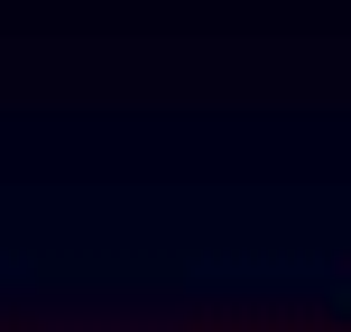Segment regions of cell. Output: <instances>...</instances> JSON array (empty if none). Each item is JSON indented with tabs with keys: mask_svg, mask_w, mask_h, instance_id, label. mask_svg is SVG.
Returning a JSON list of instances; mask_svg holds the SVG:
<instances>
[]
</instances>
